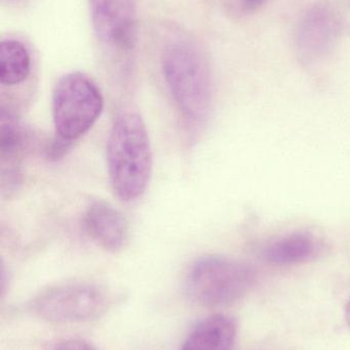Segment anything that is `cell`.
Instances as JSON below:
<instances>
[{"mask_svg": "<svg viewBox=\"0 0 350 350\" xmlns=\"http://www.w3.org/2000/svg\"><path fill=\"white\" fill-rule=\"evenodd\" d=\"M268 0H242V6L248 12H254L264 5Z\"/></svg>", "mask_w": 350, "mask_h": 350, "instance_id": "obj_14", "label": "cell"}, {"mask_svg": "<svg viewBox=\"0 0 350 350\" xmlns=\"http://www.w3.org/2000/svg\"><path fill=\"white\" fill-rule=\"evenodd\" d=\"M106 290L88 283H72L45 290L31 302L36 316L55 324H76L100 318L109 310Z\"/></svg>", "mask_w": 350, "mask_h": 350, "instance_id": "obj_5", "label": "cell"}, {"mask_svg": "<svg viewBox=\"0 0 350 350\" xmlns=\"http://www.w3.org/2000/svg\"><path fill=\"white\" fill-rule=\"evenodd\" d=\"M26 144V133L18 119L1 109L0 115V157H1L2 189H12L18 183V159Z\"/></svg>", "mask_w": 350, "mask_h": 350, "instance_id": "obj_10", "label": "cell"}, {"mask_svg": "<svg viewBox=\"0 0 350 350\" xmlns=\"http://www.w3.org/2000/svg\"><path fill=\"white\" fill-rule=\"evenodd\" d=\"M84 228L90 238L109 252H117L125 246L129 226L123 214L112 204L95 201L86 208Z\"/></svg>", "mask_w": 350, "mask_h": 350, "instance_id": "obj_8", "label": "cell"}, {"mask_svg": "<svg viewBox=\"0 0 350 350\" xmlns=\"http://www.w3.org/2000/svg\"><path fill=\"white\" fill-rule=\"evenodd\" d=\"M341 34V18L330 2L314 4L300 18L295 46L302 63L312 65L332 53Z\"/></svg>", "mask_w": 350, "mask_h": 350, "instance_id": "obj_6", "label": "cell"}, {"mask_svg": "<svg viewBox=\"0 0 350 350\" xmlns=\"http://www.w3.org/2000/svg\"><path fill=\"white\" fill-rule=\"evenodd\" d=\"M345 318H347V323L350 326V301L347 304V310H345Z\"/></svg>", "mask_w": 350, "mask_h": 350, "instance_id": "obj_15", "label": "cell"}, {"mask_svg": "<svg viewBox=\"0 0 350 350\" xmlns=\"http://www.w3.org/2000/svg\"><path fill=\"white\" fill-rule=\"evenodd\" d=\"M92 27L99 40L117 51H132L137 41L136 0H90Z\"/></svg>", "mask_w": 350, "mask_h": 350, "instance_id": "obj_7", "label": "cell"}, {"mask_svg": "<svg viewBox=\"0 0 350 350\" xmlns=\"http://www.w3.org/2000/svg\"><path fill=\"white\" fill-rule=\"evenodd\" d=\"M106 159L111 185L121 201H135L145 193L153 158L147 127L135 111H123L115 119L107 141Z\"/></svg>", "mask_w": 350, "mask_h": 350, "instance_id": "obj_2", "label": "cell"}, {"mask_svg": "<svg viewBox=\"0 0 350 350\" xmlns=\"http://www.w3.org/2000/svg\"><path fill=\"white\" fill-rule=\"evenodd\" d=\"M30 73V53L24 43L16 39L2 40L0 45V82L2 85L22 84Z\"/></svg>", "mask_w": 350, "mask_h": 350, "instance_id": "obj_12", "label": "cell"}, {"mask_svg": "<svg viewBox=\"0 0 350 350\" xmlns=\"http://www.w3.org/2000/svg\"><path fill=\"white\" fill-rule=\"evenodd\" d=\"M320 249V241L312 232H294L268 243L262 256L271 265H299L316 257Z\"/></svg>", "mask_w": 350, "mask_h": 350, "instance_id": "obj_9", "label": "cell"}, {"mask_svg": "<svg viewBox=\"0 0 350 350\" xmlns=\"http://www.w3.org/2000/svg\"><path fill=\"white\" fill-rule=\"evenodd\" d=\"M103 108L102 92L88 75L80 72L66 74L55 84L51 98L55 135L73 144L94 126Z\"/></svg>", "mask_w": 350, "mask_h": 350, "instance_id": "obj_4", "label": "cell"}, {"mask_svg": "<svg viewBox=\"0 0 350 350\" xmlns=\"http://www.w3.org/2000/svg\"><path fill=\"white\" fill-rule=\"evenodd\" d=\"M256 281V271L248 263L223 255H205L189 267L185 291L192 301L207 308L236 302Z\"/></svg>", "mask_w": 350, "mask_h": 350, "instance_id": "obj_3", "label": "cell"}, {"mask_svg": "<svg viewBox=\"0 0 350 350\" xmlns=\"http://www.w3.org/2000/svg\"><path fill=\"white\" fill-rule=\"evenodd\" d=\"M236 336L234 321L224 314H214L191 331L180 350H232Z\"/></svg>", "mask_w": 350, "mask_h": 350, "instance_id": "obj_11", "label": "cell"}, {"mask_svg": "<svg viewBox=\"0 0 350 350\" xmlns=\"http://www.w3.org/2000/svg\"><path fill=\"white\" fill-rule=\"evenodd\" d=\"M162 69L175 105L188 124H203L213 100L211 68L203 47L188 37L171 41L162 57Z\"/></svg>", "mask_w": 350, "mask_h": 350, "instance_id": "obj_1", "label": "cell"}, {"mask_svg": "<svg viewBox=\"0 0 350 350\" xmlns=\"http://www.w3.org/2000/svg\"><path fill=\"white\" fill-rule=\"evenodd\" d=\"M53 350H98L94 345L79 339H69L58 345Z\"/></svg>", "mask_w": 350, "mask_h": 350, "instance_id": "obj_13", "label": "cell"}]
</instances>
